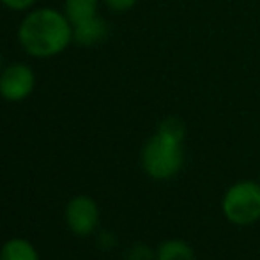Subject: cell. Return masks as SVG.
Listing matches in <instances>:
<instances>
[{
  "instance_id": "cell-1",
  "label": "cell",
  "mask_w": 260,
  "mask_h": 260,
  "mask_svg": "<svg viewBox=\"0 0 260 260\" xmlns=\"http://www.w3.org/2000/svg\"><path fill=\"white\" fill-rule=\"evenodd\" d=\"M184 120L175 115L165 117L140 151V165L145 175L157 182L172 181L184 167Z\"/></svg>"
},
{
  "instance_id": "cell-2",
  "label": "cell",
  "mask_w": 260,
  "mask_h": 260,
  "mask_svg": "<svg viewBox=\"0 0 260 260\" xmlns=\"http://www.w3.org/2000/svg\"><path fill=\"white\" fill-rule=\"evenodd\" d=\"M18 43L25 53L34 58L55 57L73 43V25L64 11L38 7L28 11L20 21Z\"/></svg>"
},
{
  "instance_id": "cell-3",
  "label": "cell",
  "mask_w": 260,
  "mask_h": 260,
  "mask_svg": "<svg viewBox=\"0 0 260 260\" xmlns=\"http://www.w3.org/2000/svg\"><path fill=\"white\" fill-rule=\"evenodd\" d=\"M221 212L230 225L251 226L260 221V182L244 179L225 189Z\"/></svg>"
},
{
  "instance_id": "cell-4",
  "label": "cell",
  "mask_w": 260,
  "mask_h": 260,
  "mask_svg": "<svg viewBox=\"0 0 260 260\" xmlns=\"http://www.w3.org/2000/svg\"><path fill=\"white\" fill-rule=\"evenodd\" d=\"M66 225L75 236L89 237L100 226V206L89 195H76L66 206Z\"/></svg>"
},
{
  "instance_id": "cell-5",
  "label": "cell",
  "mask_w": 260,
  "mask_h": 260,
  "mask_svg": "<svg viewBox=\"0 0 260 260\" xmlns=\"http://www.w3.org/2000/svg\"><path fill=\"white\" fill-rule=\"evenodd\" d=\"M36 87V75L30 66L14 62L0 73V98L9 103L25 101Z\"/></svg>"
},
{
  "instance_id": "cell-6",
  "label": "cell",
  "mask_w": 260,
  "mask_h": 260,
  "mask_svg": "<svg viewBox=\"0 0 260 260\" xmlns=\"http://www.w3.org/2000/svg\"><path fill=\"white\" fill-rule=\"evenodd\" d=\"M108 32L110 28L103 18L94 16L82 23L73 25V43L90 48V46H96L101 41H105L108 38Z\"/></svg>"
},
{
  "instance_id": "cell-7",
  "label": "cell",
  "mask_w": 260,
  "mask_h": 260,
  "mask_svg": "<svg viewBox=\"0 0 260 260\" xmlns=\"http://www.w3.org/2000/svg\"><path fill=\"white\" fill-rule=\"evenodd\" d=\"M0 260H41V257L30 241L23 237H13L0 248Z\"/></svg>"
},
{
  "instance_id": "cell-8",
  "label": "cell",
  "mask_w": 260,
  "mask_h": 260,
  "mask_svg": "<svg viewBox=\"0 0 260 260\" xmlns=\"http://www.w3.org/2000/svg\"><path fill=\"white\" fill-rule=\"evenodd\" d=\"M156 260H197V253L186 241L167 239L156 248Z\"/></svg>"
},
{
  "instance_id": "cell-9",
  "label": "cell",
  "mask_w": 260,
  "mask_h": 260,
  "mask_svg": "<svg viewBox=\"0 0 260 260\" xmlns=\"http://www.w3.org/2000/svg\"><path fill=\"white\" fill-rule=\"evenodd\" d=\"M98 9H100V0H64L62 11L71 25H76L98 16Z\"/></svg>"
},
{
  "instance_id": "cell-10",
  "label": "cell",
  "mask_w": 260,
  "mask_h": 260,
  "mask_svg": "<svg viewBox=\"0 0 260 260\" xmlns=\"http://www.w3.org/2000/svg\"><path fill=\"white\" fill-rule=\"evenodd\" d=\"M124 260H156V248L145 243H135L126 250Z\"/></svg>"
},
{
  "instance_id": "cell-11",
  "label": "cell",
  "mask_w": 260,
  "mask_h": 260,
  "mask_svg": "<svg viewBox=\"0 0 260 260\" xmlns=\"http://www.w3.org/2000/svg\"><path fill=\"white\" fill-rule=\"evenodd\" d=\"M38 0H0L4 7L11 11H16V13H23V11H30L34 7V4Z\"/></svg>"
},
{
  "instance_id": "cell-12",
  "label": "cell",
  "mask_w": 260,
  "mask_h": 260,
  "mask_svg": "<svg viewBox=\"0 0 260 260\" xmlns=\"http://www.w3.org/2000/svg\"><path fill=\"white\" fill-rule=\"evenodd\" d=\"M105 6L113 13H126L137 6L138 0H103Z\"/></svg>"
},
{
  "instance_id": "cell-13",
  "label": "cell",
  "mask_w": 260,
  "mask_h": 260,
  "mask_svg": "<svg viewBox=\"0 0 260 260\" xmlns=\"http://www.w3.org/2000/svg\"><path fill=\"white\" fill-rule=\"evenodd\" d=\"M98 244H100L101 250H113L117 246V236L113 232H101L98 236Z\"/></svg>"
}]
</instances>
